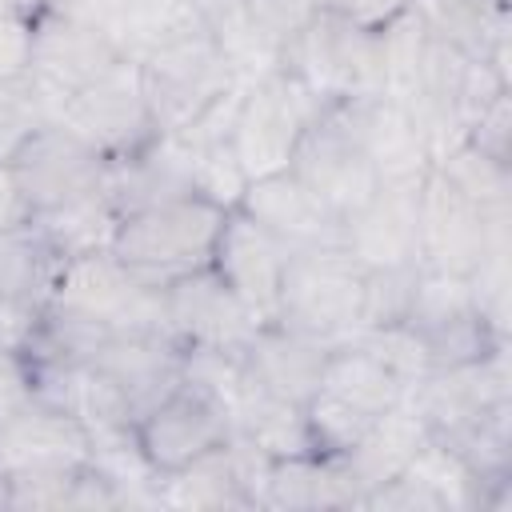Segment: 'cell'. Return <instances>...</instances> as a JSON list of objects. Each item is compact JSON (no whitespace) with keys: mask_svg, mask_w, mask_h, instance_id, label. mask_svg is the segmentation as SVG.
Returning a JSON list of instances; mask_svg holds the SVG:
<instances>
[{"mask_svg":"<svg viewBox=\"0 0 512 512\" xmlns=\"http://www.w3.org/2000/svg\"><path fill=\"white\" fill-rule=\"evenodd\" d=\"M120 212L116 204L108 200V192H88V196H76L68 204H56V208H44L32 216L28 232L64 264V260H76V256H92V252H112V240H116V228H120Z\"/></svg>","mask_w":512,"mask_h":512,"instance_id":"25","label":"cell"},{"mask_svg":"<svg viewBox=\"0 0 512 512\" xmlns=\"http://www.w3.org/2000/svg\"><path fill=\"white\" fill-rule=\"evenodd\" d=\"M104 192H108V200L116 204L120 216L152 208V204H164V200L196 196L192 168H188V156H184L176 136H156L144 152L112 164Z\"/></svg>","mask_w":512,"mask_h":512,"instance_id":"23","label":"cell"},{"mask_svg":"<svg viewBox=\"0 0 512 512\" xmlns=\"http://www.w3.org/2000/svg\"><path fill=\"white\" fill-rule=\"evenodd\" d=\"M92 364L124 392L136 420L184 384V344L176 336H112Z\"/></svg>","mask_w":512,"mask_h":512,"instance_id":"20","label":"cell"},{"mask_svg":"<svg viewBox=\"0 0 512 512\" xmlns=\"http://www.w3.org/2000/svg\"><path fill=\"white\" fill-rule=\"evenodd\" d=\"M328 108L300 76L284 68H268L244 80L236 120H232V152L248 180L288 168L304 128Z\"/></svg>","mask_w":512,"mask_h":512,"instance_id":"5","label":"cell"},{"mask_svg":"<svg viewBox=\"0 0 512 512\" xmlns=\"http://www.w3.org/2000/svg\"><path fill=\"white\" fill-rule=\"evenodd\" d=\"M48 304L112 336H172L164 312V288L136 276L116 252L64 260L52 280Z\"/></svg>","mask_w":512,"mask_h":512,"instance_id":"4","label":"cell"},{"mask_svg":"<svg viewBox=\"0 0 512 512\" xmlns=\"http://www.w3.org/2000/svg\"><path fill=\"white\" fill-rule=\"evenodd\" d=\"M412 8L432 36L472 60H488L496 44H508V0H412Z\"/></svg>","mask_w":512,"mask_h":512,"instance_id":"28","label":"cell"},{"mask_svg":"<svg viewBox=\"0 0 512 512\" xmlns=\"http://www.w3.org/2000/svg\"><path fill=\"white\" fill-rule=\"evenodd\" d=\"M364 276H368V268L344 244L288 252L272 320H280L312 340L344 344L360 332Z\"/></svg>","mask_w":512,"mask_h":512,"instance_id":"3","label":"cell"},{"mask_svg":"<svg viewBox=\"0 0 512 512\" xmlns=\"http://www.w3.org/2000/svg\"><path fill=\"white\" fill-rule=\"evenodd\" d=\"M228 420H232V428H236L240 436H248V440H252L260 452H268L272 460L316 452L312 432H308V420H304V404L268 392L248 368H244L240 392H236V400H232V408H228Z\"/></svg>","mask_w":512,"mask_h":512,"instance_id":"24","label":"cell"},{"mask_svg":"<svg viewBox=\"0 0 512 512\" xmlns=\"http://www.w3.org/2000/svg\"><path fill=\"white\" fill-rule=\"evenodd\" d=\"M348 128L356 132L364 156L372 160L380 184L384 180H420L432 168V144L420 116L396 96L340 100Z\"/></svg>","mask_w":512,"mask_h":512,"instance_id":"17","label":"cell"},{"mask_svg":"<svg viewBox=\"0 0 512 512\" xmlns=\"http://www.w3.org/2000/svg\"><path fill=\"white\" fill-rule=\"evenodd\" d=\"M276 68L300 76L328 104L384 96L380 32H364L348 20H340L328 4L308 20L304 32H296L280 48Z\"/></svg>","mask_w":512,"mask_h":512,"instance_id":"6","label":"cell"},{"mask_svg":"<svg viewBox=\"0 0 512 512\" xmlns=\"http://www.w3.org/2000/svg\"><path fill=\"white\" fill-rule=\"evenodd\" d=\"M228 440V436H224ZM160 496L168 508H256L252 492L244 488L228 444L196 456L180 472L160 480Z\"/></svg>","mask_w":512,"mask_h":512,"instance_id":"29","label":"cell"},{"mask_svg":"<svg viewBox=\"0 0 512 512\" xmlns=\"http://www.w3.org/2000/svg\"><path fill=\"white\" fill-rule=\"evenodd\" d=\"M28 400H32V368H28V360L0 352V424Z\"/></svg>","mask_w":512,"mask_h":512,"instance_id":"42","label":"cell"},{"mask_svg":"<svg viewBox=\"0 0 512 512\" xmlns=\"http://www.w3.org/2000/svg\"><path fill=\"white\" fill-rule=\"evenodd\" d=\"M304 420H308V432H312V444L316 452H332V456H344L348 448H356V440L372 428L376 416L352 408L348 400L316 388L308 400H304Z\"/></svg>","mask_w":512,"mask_h":512,"instance_id":"34","label":"cell"},{"mask_svg":"<svg viewBox=\"0 0 512 512\" xmlns=\"http://www.w3.org/2000/svg\"><path fill=\"white\" fill-rule=\"evenodd\" d=\"M432 168L452 180L468 200H476L480 208H496V204H512V164L492 160L488 152H480L476 144L460 140L456 148H448L444 156L432 160Z\"/></svg>","mask_w":512,"mask_h":512,"instance_id":"33","label":"cell"},{"mask_svg":"<svg viewBox=\"0 0 512 512\" xmlns=\"http://www.w3.org/2000/svg\"><path fill=\"white\" fill-rule=\"evenodd\" d=\"M120 60L124 52L100 28L76 24L48 8H40L36 20L28 24V68L44 84H52L64 100L84 84H92L96 76H104L108 68H116Z\"/></svg>","mask_w":512,"mask_h":512,"instance_id":"15","label":"cell"},{"mask_svg":"<svg viewBox=\"0 0 512 512\" xmlns=\"http://www.w3.org/2000/svg\"><path fill=\"white\" fill-rule=\"evenodd\" d=\"M420 264L404 268H368L364 276V308H360V332L380 328V324H400L412 304V284H416Z\"/></svg>","mask_w":512,"mask_h":512,"instance_id":"37","label":"cell"},{"mask_svg":"<svg viewBox=\"0 0 512 512\" xmlns=\"http://www.w3.org/2000/svg\"><path fill=\"white\" fill-rule=\"evenodd\" d=\"M320 388L332 392V396H340V400H348L352 408H360L368 416H380L392 404L408 400V392L396 380V372L384 368L356 340H344V344H332L328 348V360H324V372H320Z\"/></svg>","mask_w":512,"mask_h":512,"instance_id":"27","label":"cell"},{"mask_svg":"<svg viewBox=\"0 0 512 512\" xmlns=\"http://www.w3.org/2000/svg\"><path fill=\"white\" fill-rule=\"evenodd\" d=\"M424 440H428V428H424L420 412L408 400H400L372 420V428L356 440V448L344 452V460H348L360 492H372V488L388 484L392 476H400Z\"/></svg>","mask_w":512,"mask_h":512,"instance_id":"26","label":"cell"},{"mask_svg":"<svg viewBox=\"0 0 512 512\" xmlns=\"http://www.w3.org/2000/svg\"><path fill=\"white\" fill-rule=\"evenodd\" d=\"M464 140L476 144L480 152H488L492 160L512 164V88L500 92L488 108H480V112L468 120Z\"/></svg>","mask_w":512,"mask_h":512,"instance_id":"38","label":"cell"},{"mask_svg":"<svg viewBox=\"0 0 512 512\" xmlns=\"http://www.w3.org/2000/svg\"><path fill=\"white\" fill-rule=\"evenodd\" d=\"M512 204L480 208L436 168L420 180V264L472 276L484 256L508 252Z\"/></svg>","mask_w":512,"mask_h":512,"instance_id":"7","label":"cell"},{"mask_svg":"<svg viewBox=\"0 0 512 512\" xmlns=\"http://www.w3.org/2000/svg\"><path fill=\"white\" fill-rule=\"evenodd\" d=\"M288 172H296L340 220L356 216L372 192L380 188V176L372 168V160L364 156L356 132L348 128L340 104H328L300 136Z\"/></svg>","mask_w":512,"mask_h":512,"instance_id":"9","label":"cell"},{"mask_svg":"<svg viewBox=\"0 0 512 512\" xmlns=\"http://www.w3.org/2000/svg\"><path fill=\"white\" fill-rule=\"evenodd\" d=\"M136 64H140L144 100L152 108V120H156L160 136H172V132L188 128L224 92H232L244 80L236 60L220 44L212 20L204 28H196V32H188V36L148 52Z\"/></svg>","mask_w":512,"mask_h":512,"instance_id":"2","label":"cell"},{"mask_svg":"<svg viewBox=\"0 0 512 512\" xmlns=\"http://www.w3.org/2000/svg\"><path fill=\"white\" fill-rule=\"evenodd\" d=\"M228 432H232L228 408L188 380L168 400H160L148 416L136 420V444L156 476L180 472L196 456L224 444Z\"/></svg>","mask_w":512,"mask_h":512,"instance_id":"10","label":"cell"},{"mask_svg":"<svg viewBox=\"0 0 512 512\" xmlns=\"http://www.w3.org/2000/svg\"><path fill=\"white\" fill-rule=\"evenodd\" d=\"M108 168L112 164L64 124H48L12 156V172L20 180V192L32 216L44 208L68 204L76 196L100 192L108 184Z\"/></svg>","mask_w":512,"mask_h":512,"instance_id":"11","label":"cell"},{"mask_svg":"<svg viewBox=\"0 0 512 512\" xmlns=\"http://www.w3.org/2000/svg\"><path fill=\"white\" fill-rule=\"evenodd\" d=\"M324 8V0H240V16L252 28V36L280 60V48L308 28V20Z\"/></svg>","mask_w":512,"mask_h":512,"instance_id":"36","label":"cell"},{"mask_svg":"<svg viewBox=\"0 0 512 512\" xmlns=\"http://www.w3.org/2000/svg\"><path fill=\"white\" fill-rule=\"evenodd\" d=\"M364 492L344 456L304 452L272 460L264 484V508L284 512H324V508H360Z\"/></svg>","mask_w":512,"mask_h":512,"instance_id":"22","label":"cell"},{"mask_svg":"<svg viewBox=\"0 0 512 512\" xmlns=\"http://www.w3.org/2000/svg\"><path fill=\"white\" fill-rule=\"evenodd\" d=\"M68 132H76L84 144H92L108 164H120L136 152H144L160 132L152 120V108L144 100L140 64L120 60L80 92H72L60 108V120Z\"/></svg>","mask_w":512,"mask_h":512,"instance_id":"8","label":"cell"},{"mask_svg":"<svg viewBox=\"0 0 512 512\" xmlns=\"http://www.w3.org/2000/svg\"><path fill=\"white\" fill-rule=\"evenodd\" d=\"M28 68V24L0 20V80Z\"/></svg>","mask_w":512,"mask_h":512,"instance_id":"44","label":"cell"},{"mask_svg":"<svg viewBox=\"0 0 512 512\" xmlns=\"http://www.w3.org/2000/svg\"><path fill=\"white\" fill-rule=\"evenodd\" d=\"M208 24V8L200 0H132L112 40L128 60H144L148 52L196 32Z\"/></svg>","mask_w":512,"mask_h":512,"instance_id":"31","label":"cell"},{"mask_svg":"<svg viewBox=\"0 0 512 512\" xmlns=\"http://www.w3.org/2000/svg\"><path fill=\"white\" fill-rule=\"evenodd\" d=\"M224 216H228V208H220L216 200H204V196L164 200V204L128 212L116 228L112 252L136 276L164 288V284L212 264Z\"/></svg>","mask_w":512,"mask_h":512,"instance_id":"1","label":"cell"},{"mask_svg":"<svg viewBox=\"0 0 512 512\" xmlns=\"http://www.w3.org/2000/svg\"><path fill=\"white\" fill-rule=\"evenodd\" d=\"M32 224V208L20 192V180L12 172V164H0V228L4 232H20Z\"/></svg>","mask_w":512,"mask_h":512,"instance_id":"43","label":"cell"},{"mask_svg":"<svg viewBox=\"0 0 512 512\" xmlns=\"http://www.w3.org/2000/svg\"><path fill=\"white\" fill-rule=\"evenodd\" d=\"M420 180H384L372 200L344 220V248L364 268L420 264Z\"/></svg>","mask_w":512,"mask_h":512,"instance_id":"16","label":"cell"},{"mask_svg":"<svg viewBox=\"0 0 512 512\" xmlns=\"http://www.w3.org/2000/svg\"><path fill=\"white\" fill-rule=\"evenodd\" d=\"M40 8H44V0H0V20H8V24H32Z\"/></svg>","mask_w":512,"mask_h":512,"instance_id":"45","label":"cell"},{"mask_svg":"<svg viewBox=\"0 0 512 512\" xmlns=\"http://www.w3.org/2000/svg\"><path fill=\"white\" fill-rule=\"evenodd\" d=\"M132 0H44L48 12L56 16H68L76 24H88V28H100V32H116V24L124 20Z\"/></svg>","mask_w":512,"mask_h":512,"instance_id":"41","label":"cell"},{"mask_svg":"<svg viewBox=\"0 0 512 512\" xmlns=\"http://www.w3.org/2000/svg\"><path fill=\"white\" fill-rule=\"evenodd\" d=\"M0 236H8V232H4V228H0Z\"/></svg>","mask_w":512,"mask_h":512,"instance_id":"46","label":"cell"},{"mask_svg":"<svg viewBox=\"0 0 512 512\" xmlns=\"http://www.w3.org/2000/svg\"><path fill=\"white\" fill-rule=\"evenodd\" d=\"M236 208H244L256 224H264L288 252L344 244V220L288 168L248 180Z\"/></svg>","mask_w":512,"mask_h":512,"instance_id":"14","label":"cell"},{"mask_svg":"<svg viewBox=\"0 0 512 512\" xmlns=\"http://www.w3.org/2000/svg\"><path fill=\"white\" fill-rule=\"evenodd\" d=\"M164 312H168L172 336L180 344H200V348H236L240 352L252 340V332L264 324L224 284V276L212 264L164 284Z\"/></svg>","mask_w":512,"mask_h":512,"instance_id":"12","label":"cell"},{"mask_svg":"<svg viewBox=\"0 0 512 512\" xmlns=\"http://www.w3.org/2000/svg\"><path fill=\"white\" fill-rule=\"evenodd\" d=\"M88 460H92V440L84 424L36 396L0 424V464L8 472L80 468Z\"/></svg>","mask_w":512,"mask_h":512,"instance_id":"19","label":"cell"},{"mask_svg":"<svg viewBox=\"0 0 512 512\" xmlns=\"http://www.w3.org/2000/svg\"><path fill=\"white\" fill-rule=\"evenodd\" d=\"M44 308H48V304L4 300V296H0V352H4V356H24V352H28Z\"/></svg>","mask_w":512,"mask_h":512,"instance_id":"39","label":"cell"},{"mask_svg":"<svg viewBox=\"0 0 512 512\" xmlns=\"http://www.w3.org/2000/svg\"><path fill=\"white\" fill-rule=\"evenodd\" d=\"M64 96L44 84L32 68H20L0 80V164H12V156L40 136L48 124L60 120Z\"/></svg>","mask_w":512,"mask_h":512,"instance_id":"30","label":"cell"},{"mask_svg":"<svg viewBox=\"0 0 512 512\" xmlns=\"http://www.w3.org/2000/svg\"><path fill=\"white\" fill-rule=\"evenodd\" d=\"M284 264H288V248L264 224H256L244 208H228L224 228L216 236L212 268L256 312V320H272L276 316Z\"/></svg>","mask_w":512,"mask_h":512,"instance_id":"18","label":"cell"},{"mask_svg":"<svg viewBox=\"0 0 512 512\" xmlns=\"http://www.w3.org/2000/svg\"><path fill=\"white\" fill-rule=\"evenodd\" d=\"M56 272H60V260L28 228L0 236V296L4 300L48 304Z\"/></svg>","mask_w":512,"mask_h":512,"instance_id":"32","label":"cell"},{"mask_svg":"<svg viewBox=\"0 0 512 512\" xmlns=\"http://www.w3.org/2000/svg\"><path fill=\"white\" fill-rule=\"evenodd\" d=\"M340 20L364 28V32H384L396 16L412 8V0H324Z\"/></svg>","mask_w":512,"mask_h":512,"instance_id":"40","label":"cell"},{"mask_svg":"<svg viewBox=\"0 0 512 512\" xmlns=\"http://www.w3.org/2000/svg\"><path fill=\"white\" fill-rule=\"evenodd\" d=\"M360 348H368L384 368H392L396 372V380L404 384V392H412L428 372H432V364H428V348H424V340H420V332L412 328V324H380V328H364V332H356L352 336Z\"/></svg>","mask_w":512,"mask_h":512,"instance_id":"35","label":"cell"},{"mask_svg":"<svg viewBox=\"0 0 512 512\" xmlns=\"http://www.w3.org/2000/svg\"><path fill=\"white\" fill-rule=\"evenodd\" d=\"M512 400L508 384V348H496L480 360L452 364V368H432L412 392L408 404L420 412L428 436H448L460 424L484 416L488 408Z\"/></svg>","mask_w":512,"mask_h":512,"instance_id":"13","label":"cell"},{"mask_svg":"<svg viewBox=\"0 0 512 512\" xmlns=\"http://www.w3.org/2000/svg\"><path fill=\"white\" fill-rule=\"evenodd\" d=\"M328 348L324 340H312L280 320H264L252 340L244 344V368L276 396L284 400H296L304 404L316 388H320V372H324V360H328Z\"/></svg>","mask_w":512,"mask_h":512,"instance_id":"21","label":"cell"}]
</instances>
